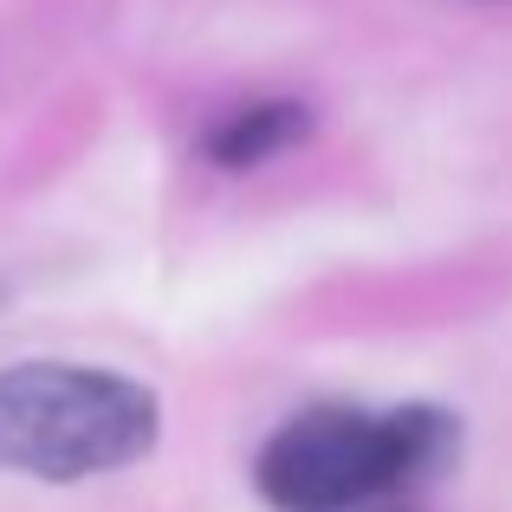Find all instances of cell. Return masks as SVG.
<instances>
[{
  "label": "cell",
  "instance_id": "2",
  "mask_svg": "<svg viewBox=\"0 0 512 512\" xmlns=\"http://www.w3.org/2000/svg\"><path fill=\"white\" fill-rule=\"evenodd\" d=\"M163 409L143 383L98 363H13L0 370V474L91 480L143 461Z\"/></svg>",
  "mask_w": 512,
  "mask_h": 512
},
{
  "label": "cell",
  "instance_id": "1",
  "mask_svg": "<svg viewBox=\"0 0 512 512\" xmlns=\"http://www.w3.org/2000/svg\"><path fill=\"white\" fill-rule=\"evenodd\" d=\"M461 448L441 409H305L260 448V493L279 512H357L435 480Z\"/></svg>",
  "mask_w": 512,
  "mask_h": 512
},
{
  "label": "cell",
  "instance_id": "3",
  "mask_svg": "<svg viewBox=\"0 0 512 512\" xmlns=\"http://www.w3.org/2000/svg\"><path fill=\"white\" fill-rule=\"evenodd\" d=\"M305 104H292V98H266V104H240L234 117H221V124L208 130V163L214 169H260L266 156H279L286 143H299L305 137Z\"/></svg>",
  "mask_w": 512,
  "mask_h": 512
}]
</instances>
